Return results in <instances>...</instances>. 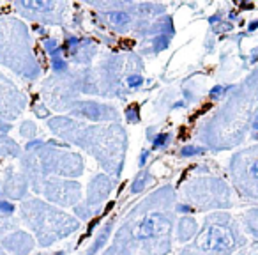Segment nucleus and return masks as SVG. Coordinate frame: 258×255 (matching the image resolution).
<instances>
[{"label": "nucleus", "instance_id": "f257e3e1", "mask_svg": "<svg viewBox=\"0 0 258 255\" xmlns=\"http://www.w3.org/2000/svg\"><path fill=\"white\" fill-rule=\"evenodd\" d=\"M198 246L207 251L228 250L233 246V236L226 227L212 225L198 236Z\"/></svg>", "mask_w": 258, "mask_h": 255}, {"label": "nucleus", "instance_id": "f03ea898", "mask_svg": "<svg viewBox=\"0 0 258 255\" xmlns=\"http://www.w3.org/2000/svg\"><path fill=\"white\" fill-rule=\"evenodd\" d=\"M166 227H168V223L165 222V218H163L161 215H151L140 225L137 236L140 237V239H145V237H151V236H154V234H159L161 230H166Z\"/></svg>", "mask_w": 258, "mask_h": 255}, {"label": "nucleus", "instance_id": "7ed1b4c3", "mask_svg": "<svg viewBox=\"0 0 258 255\" xmlns=\"http://www.w3.org/2000/svg\"><path fill=\"white\" fill-rule=\"evenodd\" d=\"M110 20L115 25H125V23H129V16L124 15V13H111Z\"/></svg>", "mask_w": 258, "mask_h": 255}, {"label": "nucleus", "instance_id": "20e7f679", "mask_svg": "<svg viewBox=\"0 0 258 255\" xmlns=\"http://www.w3.org/2000/svg\"><path fill=\"white\" fill-rule=\"evenodd\" d=\"M200 152H204V149L202 147H193V145H189V147H184L182 151H180V155L182 156H193V155H200Z\"/></svg>", "mask_w": 258, "mask_h": 255}, {"label": "nucleus", "instance_id": "39448f33", "mask_svg": "<svg viewBox=\"0 0 258 255\" xmlns=\"http://www.w3.org/2000/svg\"><path fill=\"white\" fill-rule=\"evenodd\" d=\"M166 140H168V135H159V137L156 138L154 145H156V147H159V145H165Z\"/></svg>", "mask_w": 258, "mask_h": 255}, {"label": "nucleus", "instance_id": "423d86ee", "mask_svg": "<svg viewBox=\"0 0 258 255\" xmlns=\"http://www.w3.org/2000/svg\"><path fill=\"white\" fill-rule=\"evenodd\" d=\"M142 82H144V80H142V76H131V78H129V85H133V87L140 85Z\"/></svg>", "mask_w": 258, "mask_h": 255}, {"label": "nucleus", "instance_id": "0eeeda50", "mask_svg": "<svg viewBox=\"0 0 258 255\" xmlns=\"http://www.w3.org/2000/svg\"><path fill=\"white\" fill-rule=\"evenodd\" d=\"M249 172H251V176H253V177H258V162L251 165V170H249Z\"/></svg>", "mask_w": 258, "mask_h": 255}, {"label": "nucleus", "instance_id": "6e6552de", "mask_svg": "<svg viewBox=\"0 0 258 255\" xmlns=\"http://www.w3.org/2000/svg\"><path fill=\"white\" fill-rule=\"evenodd\" d=\"M53 66H55V69H64V62L58 61V59H55L53 61Z\"/></svg>", "mask_w": 258, "mask_h": 255}, {"label": "nucleus", "instance_id": "1a4fd4ad", "mask_svg": "<svg viewBox=\"0 0 258 255\" xmlns=\"http://www.w3.org/2000/svg\"><path fill=\"white\" fill-rule=\"evenodd\" d=\"M219 92H223V89H221V87H214V89L211 90V94H212V96H214V94H219Z\"/></svg>", "mask_w": 258, "mask_h": 255}, {"label": "nucleus", "instance_id": "9d476101", "mask_svg": "<svg viewBox=\"0 0 258 255\" xmlns=\"http://www.w3.org/2000/svg\"><path fill=\"white\" fill-rule=\"evenodd\" d=\"M254 128H258V117H256V122H254Z\"/></svg>", "mask_w": 258, "mask_h": 255}]
</instances>
